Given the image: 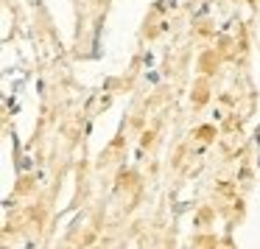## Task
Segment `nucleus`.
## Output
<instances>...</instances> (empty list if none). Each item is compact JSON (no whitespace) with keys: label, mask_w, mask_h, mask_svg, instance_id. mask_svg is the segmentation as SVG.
I'll use <instances>...</instances> for the list:
<instances>
[]
</instances>
